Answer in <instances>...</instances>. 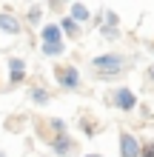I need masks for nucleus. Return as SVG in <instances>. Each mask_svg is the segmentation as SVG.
<instances>
[{
    "label": "nucleus",
    "mask_w": 154,
    "mask_h": 157,
    "mask_svg": "<svg viewBox=\"0 0 154 157\" xmlns=\"http://www.w3.org/2000/svg\"><path fill=\"white\" fill-rule=\"evenodd\" d=\"M57 23H60L63 34H66V40H80V37H83V23H77L71 14H63Z\"/></svg>",
    "instance_id": "9"
},
{
    "label": "nucleus",
    "mask_w": 154,
    "mask_h": 157,
    "mask_svg": "<svg viewBox=\"0 0 154 157\" xmlns=\"http://www.w3.org/2000/svg\"><path fill=\"white\" fill-rule=\"evenodd\" d=\"M0 52H3V46H0Z\"/></svg>",
    "instance_id": "25"
},
{
    "label": "nucleus",
    "mask_w": 154,
    "mask_h": 157,
    "mask_svg": "<svg viewBox=\"0 0 154 157\" xmlns=\"http://www.w3.org/2000/svg\"><path fill=\"white\" fill-rule=\"evenodd\" d=\"M37 49H40V54H43V57L57 60V57H63V54H66V43H40Z\"/></svg>",
    "instance_id": "13"
},
{
    "label": "nucleus",
    "mask_w": 154,
    "mask_h": 157,
    "mask_svg": "<svg viewBox=\"0 0 154 157\" xmlns=\"http://www.w3.org/2000/svg\"><path fill=\"white\" fill-rule=\"evenodd\" d=\"M6 126H9V128H23V120H17V117H12V120H9Z\"/></svg>",
    "instance_id": "18"
},
{
    "label": "nucleus",
    "mask_w": 154,
    "mask_h": 157,
    "mask_svg": "<svg viewBox=\"0 0 154 157\" xmlns=\"http://www.w3.org/2000/svg\"><path fill=\"white\" fill-rule=\"evenodd\" d=\"M80 128H83V134H86V137H94L97 132H100V126H97L92 117H86V114L80 117Z\"/></svg>",
    "instance_id": "15"
},
{
    "label": "nucleus",
    "mask_w": 154,
    "mask_h": 157,
    "mask_svg": "<svg viewBox=\"0 0 154 157\" xmlns=\"http://www.w3.org/2000/svg\"><path fill=\"white\" fill-rule=\"evenodd\" d=\"M148 52H151V57H154V43H148Z\"/></svg>",
    "instance_id": "21"
},
{
    "label": "nucleus",
    "mask_w": 154,
    "mask_h": 157,
    "mask_svg": "<svg viewBox=\"0 0 154 157\" xmlns=\"http://www.w3.org/2000/svg\"><path fill=\"white\" fill-rule=\"evenodd\" d=\"M23 23H26V20H20V17L12 14V12H0V32L9 34V37H20V34L26 32Z\"/></svg>",
    "instance_id": "8"
},
{
    "label": "nucleus",
    "mask_w": 154,
    "mask_h": 157,
    "mask_svg": "<svg viewBox=\"0 0 154 157\" xmlns=\"http://www.w3.org/2000/svg\"><path fill=\"white\" fill-rule=\"evenodd\" d=\"M26 23L29 26H43V3H32L29 9H26Z\"/></svg>",
    "instance_id": "14"
},
{
    "label": "nucleus",
    "mask_w": 154,
    "mask_h": 157,
    "mask_svg": "<svg viewBox=\"0 0 154 157\" xmlns=\"http://www.w3.org/2000/svg\"><path fill=\"white\" fill-rule=\"evenodd\" d=\"M40 43H66L60 23H43L40 26Z\"/></svg>",
    "instance_id": "10"
},
{
    "label": "nucleus",
    "mask_w": 154,
    "mask_h": 157,
    "mask_svg": "<svg viewBox=\"0 0 154 157\" xmlns=\"http://www.w3.org/2000/svg\"><path fill=\"white\" fill-rule=\"evenodd\" d=\"M140 157H154V140H143V151Z\"/></svg>",
    "instance_id": "17"
},
{
    "label": "nucleus",
    "mask_w": 154,
    "mask_h": 157,
    "mask_svg": "<svg viewBox=\"0 0 154 157\" xmlns=\"http://www.w3.org/2000/svg\"><path fill=\"white\" fill-rule=\"evenodd\" d=\"M46 3H51V0H46Z\"/></svg>",
    "instance_id": "26"
},
{
    "label": "nucleus",
    "mask_w": 154,
    "mask_h": 157,
    "mask_svg": "<svg viewBox=\"0 0 154 157\" xmlns=\"http://www.w3.org/2000/svg\"><path fill=\"white\" fill-rule=\"evenodd\" d=\"M49 151L54 157H74L80 151V146H77L74 137L66 132V134H57V137H51V140H49Z\"/></svg>",
    "instance_id": "6"
},
{
    "label": "nucleus",
    "mask_w": 154,
    "mask_h": 157,
    "mask_svg": "<svg viewBox=\"0 0 154 157\" xmlns=\"http://www.w3.org/2000/svg\"><path fill=\"white\" fill-rule=\"evenodd\" d=\"M26 80H29V66H26V60L12 54V57L6 60V86L9 89H20V86H26Z\"/></svg>",
    "instance_id": "4"
},
{
    "label": "nucleus",
    "mask_w": 154,
    "mask_h": 157,
    "mask_svg": "<svg viewBox=\"0 0 154 157\" xmlns=\"http://www.w3.org/2000/svg\"><path fill=\"white\" fill-rule=\"evenodd\" d=\"M0 91H3V75H0Z\"/></svg>",
    "instance_id": "22"
},
{
    "label": "nucleus",
    "mask_w": 154,
    "mask_h": 157,
    "mask_svg": "<svg viewBox=\"0 0 154 157\" xmlns=\"http://www.w3.org/2000/svg\"><path fill=\"white\" fill-rule=\"evenodd\" d=\"M69 14L74 17L77 23H83V26H88L94 20V14H92V9H88L83 0H74V3H69Z\"/></svg>",
    "instance_id": "11"
},
{
    "label": "nucleus",
    "mask_w": 154,
    "mask_h": 157,
    "mask_svg": "<svg viewBox=\"0 0 154 157\" xmlns=\"http://www.w3.org/2000/svg\"><path fill=\"white\" fill-rule=\"evenodd\" d=\"M0 157H9V154H6V151H3V149H0Z\"/></svg>",
    "instance_id": "23"
},
{
    "label": "nucleus",
    "mask_w": 154,
    "mask_h": 157,
    "mask_svg": "<svg viewBox=\"0 0 154 157\" xmlns=\"http://www.w3.org/2000/svg\"><path fill=\"white\" fill-rule=\"evenodd\" d=\"M97 29H100V34L108 40V43H114V40H120V29H117V26H97Z\"/></svg>",
    "instance_id": "16"
},
{
    "label": "nucleus",
    "mask_w": 154,
    "mask_h": 157,
    "mask_svg": "<svg viewBox=\"0 0 154 157\" xmlns=\"http://www.w3.org/2000/svg\"><path fill=\"white\" fill-rule=\"evenodd\" d=\"M106 103L111 109H117V112H123V114H131V112L140 109V97L129 86H114V89L106 91Z\"/></svg>",
    "instance_id": "2"
},
{
    "label": "nucleus",
    "mask_w": 154,
    "mask_h": 157,
    "mask_svg": "<svg viewBox=\"0 0 154 157\" xmlns=\"http://www.w3.org/2000/svg\"><path fill=\"white\" fill-rule=\"evenodd\" d=\"M129 66H131V57L120 52H103L88 60V71L94 80H117L129 71Z\"/></svg>",
    "instance_id": "1"
},
{
    "label": "nucleus",
    "mask_w": 154,
    "mask_h": 157,
    "mask_svg": "<svg viewBox=\"0 0 154 157\" xmlns=\"http://www.w3.org/2000/svg\"><path fill=\"white\" fill-rule=\"evenodd\" d=\"M80 157H103L100 151H86V154H80Z\"/></svg>",
    "instance_id": "20"
},
{
    "label": "nucleus",
    "mask_w": 154,
    "mask_h": 157,
    "mask_svg": "<svg viewBox=\"0 0 154 157\" xmlns=\"http://www.w3.org/2000/svg\"><path fill=\"white\" fill-rule=\"evenodd\" d=\"M146 80H148V83H151V86H154V63H151V66L146 69Z\"/></svg>",
    "instance_id": "19"
},
{
    "label": "nucleus",
    "mask_w": 154,
    "mask_h": 157,
    "mask_svg": "<svg viewBox=\"0 0 154 157\" xmlns=\"http://www.w3.org/2000/svg\"><path fill=\"white\" fill-rule=\"evenodd\" d=\"M51 75H54L57 89H63V91H80L83 89V75H80V69L74 63H54Z\"/></svg>",
    "instance_id": "3"
},
{
    "label": "nucleus",
    "mask_w": 154,
    "mask_h": 157,
    "mask_svg": "<svg viewBox=\"0 0 154 157\" xmlns=\"http://www.w3.org/2000/svg\"><path fill=\"white\" fill-rule=\"evenodd\" d=\"M117 149H120V157H140L143 140L134 132H120V137H117Z\"/></svg>",
    "instance_id": "7"
},
{
    "label": "nucleus",
    "mask_w": 154,
    "mask_h": 157,
    "mask_svg": "<svg viewBox=\"0 0 154 157\" xmlns=\"http://www.w3.org/2000/svg\"><path fill=\"white\" fill-rule=\"evenodd\" d=\"M26 97H29L34 106H40V109L51 103V91H49L46 86H40V83H34V86H29V91H26Z\"/></svg>",
    "instance_id": "12"
},
{
    "label": "nucleus",
    "mask_w": 154,
    "mask_h": 157,
    "mask_svg": "<svg viewBox=\"0 0 154 157\" xmlns=\"http://www.w3.org/2000/svg\"><path fill=\"white\" fill-rule=\"evenodd\" d=\"M34 128H37V137L40 140H51L57 134H66L69 132V123L63 117H43V120H34Z\"/></svg>",
    "instance_id": "5"
},
{
    "label": "nucleus",
    "mask_w": 154,
    "mask_h": 157,
    "mask_svg": "<svg viewBox=\"0 0 154 157\" xmlns=\"http://www.w3.org/2000/svg\"><path fill=\"white\" fill-rule=\"evenodd\" d=\"M60 3H74V0H60Z\"/></svg>",
    "instance_id": "24"
}]
</instances>
